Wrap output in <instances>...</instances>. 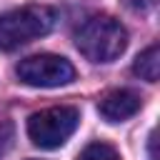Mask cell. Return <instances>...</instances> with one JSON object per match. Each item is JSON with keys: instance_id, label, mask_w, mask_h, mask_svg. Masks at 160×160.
<instances>
[{"instance_id": "obj_7", "label": "cell", "mask_w": 160, "mask_h": 160, "mask_svg": "<svg viewBox=\"0 0 160 160\" xmlns=\"http://www.w3.org/2000/svg\"><path fill=\"white\" fill-rule=\"evenodd\" d=\"M78 160H122V158H120V152H118L110 142L98 140V142H90V145L78 155Z\"/></svg>"}, {"instance_id": "obj_9", "label": "cell", "mask_w": 160, "mask_h": 160, "mask_svg": "<svg viewBox=\"0 0 160 160\" xmlns=\"http://www.w3.org/2000/svg\"><path fill=\"white\" fill-rule=\"evenodd\" d=\"M128 5L132 10H150L155 5V0H128Z\"/></svg>"}, {"instance_id": "obj_6", "label": "cell", "mask_w": 160, "mask_h": 160, "mask_svg": "<svg viewBox=\"0 0 160 160\" xmlns=\"http://www.w3.org/2000/svg\"><path fill=\"white\" fill-rule=\"evenodd\" d=\"M132 72H135L138 78L148 80V82H155L158 75H160V48H158V45L145 48V50L135 58V62H132Z\"/></svg>"}, {"instance_id": "obj_1", "label": "cell", "mask_w": 160, "mask_h": 160, "mask_svg": "<svg viewBox=\"0 0 160 160\" xmlns=\"http://www.w3.org/2000/svg\"><path fill=\"white\" fill-rule=\"evenodd\" d=\"M78 50L92 62H110L128 48V30L110 15H92L75 30Z\"/></svg>"}, {"instance_id": "obj_3", "label": "cell", "mask_w": 160, "mask_h": 160, "mask_svg": "<svg viewBox=\"0 0 160 160\" xmlns=\"http://www.w3.org/2000/svg\"><path fill=\"white\" fill-rule=\"evenodd\" d=\"M78 122H80V112L70 105L45 108L28 118V138L32 145H38L42 150H55L62 142H68V138L75 132Z\"/></svg>"}, {"instance_id": "obj_5", "label": "cell", "mask_w": 160, "mask_h": 160, "mask_svg": "<svg viewBox=\"0 0 160 160\" xmlns=\"http://www.w3.org/2000/svg\"><path fill=\"white\" fill-rule=\"evenodd\" d=\"M142 108V98L135 90H110L100 102H98V112L108 120V122H122L128 118H132L138 110Z\"/></svg>"}, {"instance_id": "obj_2", "label": "cell", "mask_w": 160, "mask_h": 160, "mask_svg": "<svg viewBox=\"0 0 160 160\" xmlns=\"http://www.w3.org/2000/svg\"><path fill=\"white\" fill-rule=\"evenodd\" d=\"M55 25V10L40 2L20 5L0 15V50H15L42 35Z\"/></svg>"}, {"instance_id": "obj_8", "label": "cell", "mask_w": 160, "mask_h": 160, "mask_svg": "<svg viewBox=\"0 0 160 160\" xmlns=\"http://www.w3.org/2000/svg\"><path fill=\"white\" fill-rule=\"evenodd\" d=\"M12 138H15V128H12V122H10V120H0V155L10 150Z\"/></svg>"}, {"instance_id": "obj_4", "label": "cell", "mask_w": 160, "mask_h": 160, "mask_svg": "<svg viewBox=\"0 0 160 160\" xmlns=\"http://www.w3.org/2000/svg\"><path fill=\"white\" fill-rule=\"evenodd\" d=\"M15 75L20 82L30 88H60L75 80V68L70 60L52 55V52H40L20 60L15 65Z\"/></svg>"}]
</instances>
